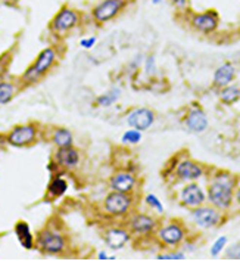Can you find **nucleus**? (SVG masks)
<instances>
[{
    "label": "nucleus",
    "instance_id": "nucleus-1",
    "mask_svg": "<svg viewBox=\"0 0 240 261\" xmlns=\"http://www.w3.org/2000/svg\"><path fill=\"white\" fill-rule=\"evenodd\" d=\"M233 189H234V179L230 174L221 173L215 176V179L208 187L209 202L220 210L230 208L233 202Z\"/></svg>",
    "mask_w": 240,
    "mask_h": 261
},
{
    "label": "nucleus",
    "instance_id": "nucleus-2",
    "mask_svg": "<svg viewBox=\"0 0 240 261\" xmlns=\"http://www.w3.org/2000/svg\"><path fill=\"white\" fill-rule=\"evenodd\" d=\"M56 58H57V53H56V50L53 47L43 49L38 53L36 62L22 74V77H21L22 84L28 86V84H34V83L40 81L52 70V67L56 62Z\"/></svg>",
    "mask_w": 240,
    "mask_h": 261
},
{
    "label": "nucleus",
    "instance_id": "nucleus-3",
    "mask_svg": "<svg viewBox=\"0 0 240 261\" xmlns=\"http://www.w3.org/2000/svg\"><path fill=\"white\" fill-rule=\"evenodd\" d=\"M80 24V14L68 6H64L57 11V14L50 21V31L56 36H65L73 31Z\"/></svg>",
    "mask_w": 240,
    "mask_h": 261
},
{
    "label": "nucleus",
    "instance_id": "nucleus-4",
    "mask_svg": "<svg viewBox=\"0 0 240 261\" xmlns=\"http://www.w3.org/2000/svg\"><path fill=\"white\" fill-rule=\"evenodd\" d=\"M127 6V0H102L93 9L92 18L97 24H105L115 20Z\"/></svg>",
    "mask_w": 240,
    "mask_h": 261
},
{
    "label": "nucleus",
    "instance_id": "nucleus-5",
    "mask_svg": "<svg viewBox=\"0 0 240 261\" xmlns=\"http://www.w3.org/2000/svg\"><path fill=\"white\" fill-rule=\"evenodd\" d=\"M37 246L41 252L49 255H59L67 248V241L62 233L56 230H41L37 236Z\"/></svg>",
    "mask_w": 240,
    "mask_h": 261
},
{
    "label": "nucleus",
    "instance_id": "nucleus-6",
    "mask_svg": "<svg viewBox=\"0 0 240 261\" xmlns=\"http://www.w3.org/2000/svg\"><path fill=\"white\" fill-rule=\"evenodd\" d=\"M133 205V198L130 193H123V192H115L112 190L108 197L105 198V211L113 217L126 216Z\"/></svg>",
    "mask_w": 240,
    "mask_h": 261
},
{
    "label": "nucleus",
    "instance_id": "nucleus-7",
    "mask_svg": "<svg viewBox=\"0 0 240 261\" xmlns=\"http://www.w3.org/2000/svg\"><path fill=\"white\" fill-rule=\"evenodd\" d=\"M37 139V127L34 124H22L17 125L11 130L6 138V142L15 148H24L34 143Z\"/></svg>",
    "mask_w": 240,
    "mask_h": 261
},
{
    "label": "nucleus",
    "instance_id": "nucleus-8",
    "mask_svg": "<svg viewBox=\"0 0 240 261\" xmlns=\"http://www.w3.org/2000/svg\"><path fill=\"white\" fill-rule=\"evenodd\" d=\"M192 217H193L195 223L202 229L215 227L221 220L220 213L212 207H196L192 213Z\"/></svg>",
    "mask_w": 240,
    "mask_h": 261
},
{
    "label": "nucleus",
    "instance_id": "nucleus-9",
    "mask_svg": "<svg viewBox=\"0 0 240 261\" xmlns=\"http://www.w3.org/2000/svg\"><path fill=\"white\" fill-rule=\"evenodd\" d=\"M192 27L199 31V33H203V34H209V33H214L217 28H218V24H220V20H218V15L217 12H203V14H196L193 15L192 18Z\"/></svg>",
    "mask_w": 240,
    "mask_h": 261
},
{
    "label": "nucleus",
    "instance_id": "nucleus-10",
    "mask_svg": "<svg viewBox=\"0 0 240 261\" xmlns=\"http://www.w3.org/2000/svg\"><path fill=\"white\" fill-rule=\"evenodd\" d=\"M153 121H155V114L148 108H137L133 112H130L127 117L129 125L136 130H140V132L148 130L153 124Z\"/></svg>",
    "mask_w": 240,
    "mask_h": 261
},
{
    "label": "nucleus",
    "instance_id": "nucleus-11",
    "mask_svg": "<svg viewBox=\"0 0 240 261\" xmlns=\"http://www.w3.org/2000/svg\"><path fill=\"white\" fill-rule=\"evenodd\" d=\"M134 186H136V177L129 171H118L109 180V187L111 190L115 192L131 193Z\"/></svg>",
    "mask_w": 240,
    "mask_h": 261
},
{
    "label": "nucleus",
    "instance_id": "nucleus-12",
    "mask_svg": "<svg viewBox=\"0 0 240 261\" xmlns=\"http://www.w3.org/2000/svg\"><path fill=\"white\" fill-rule=\"evenodd\" d=\"M205 200H206V197H205L203 190L201 189V186H198L195 183L187 184L182 190V202L186 207H190V208L201 207L205 202Z\"/></svg>",
    "mask_w": 240,
    "mask_h": 261
},
{
    "label": "nucleus",
    "instance_id": "nucleus-13",
    "mask_svg": "<svg viewBox=\"0 0 240 261\" xmlns=\"http://www.w3.org/2000/svg\"><path fill=\"white\" fill-rule=\"evenodd\" d=\"M55 161H56V165L62 167V168H67V170H71V168L78 165L80 154L73 146L57 148V151L55 154Z\"/></svg>",
    "mask_w": 240,
    "mask_h": 261
},
{
    "label": "nucleus",
    "instance_id": "nucleus-14",
    "mask_svg": "<svg viewBox=\"0 0 240 261\" xmlns=\"http://www.w3.org/2000/svg\"><path fill=\"white\" fill-rule=\"evenodd\" d=\"M177 176L180 180H185V181H193L198 180L203 176V170L199 164L190 161V160H185L177 165L175 170Z\"/></svg>",
    "mask_w": 240,
    "mask_h": 261
},
{
    "label": "nucleus",
    "instance_id": "nucleus-15",
    "mask_svg": "<svg viewBox=\"0 0 240 261\" xmlns=\"http://www.w3.org/2000/svg\"><path fill=\"white\" fill-rule=\"evenodd\" d=\"M129 227L133 233L136 235H148L152 233L156 227V221L155 219H152L150 216L146 214H137L134 216L130 221H129Z\"/></svg>",
    "mask_w": 240,
    "mask_h": 261
},
{
    "label": "nucleus",
    "instance_id": "nucleus-16",
    "mask_svg": "<svg viewBox=\"0 0 240 261\" xmlns=\"http://www.w3.org/2000/svg\"><path fill=\"white\" fill-rule=\"evenodd\" d=\"M129 241H130V233L124 229L113 227L106 230L105 233V242L112 249H121L123 246H126Z\"/></svg>",
    "mask_w": 240,
    "mask_h": 261
},
{
    "label": "nucleus",
    "instance_id": "nucleus-17",
    "mask_svg": "<svg viewBox=\"0 0 240 261\" xmlns=\"http://www.w3.org/2000/svg\"><path fill=\"white\" fill-rule=\"evenodd\" d=\"M158 236L166 245H178L185 239V230L178 224H168L159 230Z\"/></svg>",
    "mask_w": 240,
    "mask_h": 261
},
{
    "label": "nucleus",
    "instance_id": "nucleus-18",
    "mask_svg": "<svg viewBox=\"0 0 240 261\" xmlns=\"http://www.w3.org/2000/svg\"><path fill=\"white\" fill-rule=\"evenodd\" d=\"M186 125L193 133H202L208 128V118L202 109L195 108L189 112V115L186 118Z\"/></svg>",
    "mask_w": 240,
    "mask_h": 261
},
{
    "label": "nucleus",
    "instance_id": "nucleus-19",
    "mask_svg": "<svg viewBox=\"0 0 240 261\" xmlns=\"http://www.w3.org/2000/svg\"><path fill=\"white\" fill-rule=\"evenodd\" d=\"M234 76H236L234 65L230 63V62H227V63L221 65V67L215 71V74H214V84L217 87L222 89V87L228 86L233 81Z\"/></svg>",
    "mask_w": 240,
    "mask_h": 261
},
{
    "label": "nucleus",
    "instance_id": "nucleus-20",
    "mask_svg": "<svg viewBox=\"0 0 240 261\" xmlns=\"http://www.w3.org/2000/svg\"><path fill=\"white\" fill-rule=\"evenodd\" d=\"M15 235L19 241V243L25 248V249H31L34 246V236L31 233V229L28 226V223L25 221H18L15 224Z\"/></svg>",
    "mask_w": 240,
    "mask_h": 261
},
{
    "label": "nucleus",
    "instance_id": "nucleus-21",
    "mask_svg": "<svg viewBox=\"0 0 240 261\" xmlns=\"http://www.w3.org/2000/svg\"><path fill=\"white\" fill-rule=\"evenodd\" d=\"M52 142L57 148H67V146H73L74 138L68 128H56L52 135Z\"/></svg>",
    "mask_w": 240,
    "mask_h": 261
},
{
    "label": "nucleus",
    "instance_id": "nucleus-22",
    "mask_svg": "<svg viewBox=\"0 0 240 261\" xmlns=\"http://www.w3.org/2000/svg\"><path fill=\"white\" fill-rule=\"evenodd\" d=\"M68 190V183L67 180H64L62 177H55L47 187V192L52 198H61L62 195H65V192Z\"/></svg>",
    "mask_w": 240,
    "mask_h": 261
},
{
    "label": "nucleus",
    "instance_id": "nucleus-23",
    "mask_svg": "<svg viewBox=\"0 0 240 261\" xmlns=\"http://www.w3.org/2000/svg\"><path fill=\"white\" fill-rule=\"evenodd\" d=\"M18 92V87L11 81H0V105L9 103Z\"/></svg>",
    "mask_w": 240,
    "mask_h": 261
},
{
    "label": "nucleus",
    "instance_id": "nucleus-24",
    "mask_svg": "<svg viewBox=\"0 0 240 261\" xmlns=\"http://www.w3.org/2000/svg\"><path fill=\"white\" fill-rule=\"evenodd\" d=\"M119 96H121V90L116 89V87H115V89H111L109 92L100 95V96L96 99V105L103 106V108H108V106L113 105V103L119 99Z\"/></svg>",
    "mask_w": 240,
    "mask_h": 261
},
{
    "label": "nucleus",
    "instance_id": "nucleus-25",
    "mask_svg": "<svg viewBox=\"0 0 240 261\" xmlns=\"http://www.w3.org/2000/svg\"><path fill=\"white\" fill-rule=\"evenodd\" d=\"M220 99L227 103V105H231L234 102H237L240 99V89L237 86H225L222 87L221 93H220Z\"/></svg>",
    "mask_w": 240,
    "mask_h": 261
},
{
    "label": "nucleus",
    "instance_id": "nucleus-26",
    "mask_svg": "<svg viewBox=\"0 0 240 261\" xmlns=\"http://www.w3.org/2000/svg\"><path fill=\"white\" fill-rule=\"evenodd\" d=\"M121 141L127 145H137L142 141V132L140 130H136V128L127 130V132L123 135Z\"/></svg>",
    "mask_w": 240,
    "mask_h": 261
},
{
    "label": "nucleus",
    "instance_id": "nucleus-27",
    "mask_svg": "<svg viewBox=\"0 0 240 261\" xmlns=\"http://www.w3.org/2000/svg\"><path fill=\"white\" fill-rule=\"evenodd\" d=\"M146 204L150 207V208H153V210H156L158 213H164V207H162V204H161V201L158 200V197L156 195H148L146 197Z\"/></svg>",
    "mask_w": 240,
    "mask_h": 261
},
{
    "label": "nucleus",
    "instance_id": "nucleus-28",
    "mask_svg": "<svg viewBox=\"0 0 240 261\" xmlns=\"http://www.w3.org/2000/svg\"><path fill=\"white\" fill-rule=\"evenodd\" d=\"M227 245V238L225 236H221V238H218L215 242H214V245H212V248H211V255L212 257H217V255H220V252L224 249V246Z\"/></svg>",
    "mask_w": 240,
    "mask_h": 261
},
{
    "label": "nucleus",
    "instance_id": "nucleus-29",
    "mask_svg": "<svg viewBox=\"0 0 240 261\" xmlns=\"http://www.w3.org/2000/svg\"><path fill=\"white\" fill-rule=\"evenodd\" d=\"M227 257L231 260H240V243L233 245L227 249Z\"/></svg>",
    "mask_w": 240,
    "mask_h": 261
},
{
    "label": "nucleus",
    "instance_id": "nucleus-30",
    "mask_svg": "<svg viewBox=\"0 0 240 261\" xmlns=\"http://www.w3.org/2000/svg\"><path fill=\"white\" fill-rule=\"evenodd\" d=\"M156 73V67H155V58L149 56L146 59V74L148 76H153Z\"/></svg>",
    "mask_w": 240,
    "mask_h": 261
},
{
    "label": "nucleus",
    "instance_id": "nucleus-31",
    "mask_svg": "<svg viewBox=\"0 0 240 261\" xmlns=\"http://www.w3.org/2000/svg\"><path fill=\"white\" fill-rule=\"evenodd\" d=\"M158 260H185V254L183 252L162 254V255H158Z\"/></svg>",
    "mask_w": 240,
    "mask_h": 261
},
{
    "label": "nucleus",
    "instance_id": "nucleus-32",
    "mask_svg": "<svg viewBox=\"0 0 240 261\" xmlns=\"http://www.w3.org/2000/svg\"><path fill=\"white\" fill-rule=\"evenodd\" d=\"M96 37L94 36H92V37H87V39H83L81 41H80V46L83 47V49H92L94 44H96Z\"/></svg>",
    "mask_w": 240,
    "mask_h": 261
},
{
    "label": "nucleus",
    "instance_id": "nucleus-33",
    "mask_svg": "<svg viewBox=\"0 0 240 261\" xmlns=\"http://www.w3.org/2000/svg\"><path fill=\"white\" fill-rule=\"evenodd\" d=\"M172 5L177 8V9H185L187 6V0H172Z\"/></svg>",
    "mask_w": 240,
    "mask_h": 261
},
{
    "label": "nucleus",
    "instance_id": "nucleus-34",
    "mask_svg": "<svg viewBox=\"0 0 240 261\" xmlns=\"http://www.w3.org/2000/svg\"><path fill=\"white\" fill-rule=\"evenodd\" d=\"M99 260H109V257L106 255V252H100L99 254Z\"/></svg>",
    "mask_w": 240,
    "mask_h": 261
},
{
    "label": "nucleus",
    "instance_id": "nucleus-35",
    "mask_svg": "<svg viewBox=\"0 0 240 261\" xmlns=\"http://www.w3.org/2000/svg\"><path fill=\"white\" fill-rule=\"evenodd\" d=\"M236 200H237V202L240 204V187H239V190H237V193H236Z\"/></svg>",
    "mask_w": 240,
    "mask_h": 261
},
{
    "label": "nucleus",
    "instance_id": "nucleus-36",
    "mask_svg": "<svg viewBox=\"0 0 240 261\" xmlns=\"http://www.w3.org/2000/svg\"><path fill=\"white\" fill-rule=\"evenodd\" d=\"M161 2H162V0H152L153 5H158V3H161Z\"/></svg>",
    "mask_w": 240,
    "mask_h": 261
}]
</instances>
